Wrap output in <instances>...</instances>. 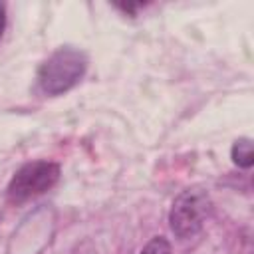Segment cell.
<instances>
[{
    "label": "cell",
    "instance_id": "3",
    "mask_svg": "<svg viewBox=\"0 0 254 254\" xmlns=\"http://www.w3.org/2000/svg\"><path fill=\"white\" fill-rule=\"evenodd\" d=\"M60 179V165L52 161H34L24 165L12 177L6 196L12 204L30 200L46 190H50Z\"/></svg>",
    "mask_w": 254,
    "mask_h": 254
},
{
    "label": "cell",
    "instance_id": "1",
    "mask_svg": "<svg viewBox=\"0 0 254 254\" xmlns=\"http://www.w3.org/2000/svg\"><path fill=\"white\" fill-rule=\"evenodd\" d=\"M87 58L75 48L56 50L38 69V85L46 95H60L71 89L83 77Z\"/></svg>",
    "mask_w": 254,
    "mask_h": 254
},
{
    "label": "cell",
    "instance_id": "2",
    "mask_svg": "<svg viewBox=\"0 0 254 254\" xmlns=\"http://www.w3.org/2000/svg\"><path fill=\"white\" fill-rule=\"evenodd\" d=\"M210 196L204 189H187L183 190L171 206L169 224L177 238H192L204 226L210 214Z\"/></svg>",
    "mask_w": 254,
    "mask_h": 254
},
{
    "label": "cell",
    "instance_id": "4",
    "mask_svg": "<svg viewBox=\"0 0 254 254\" xmlns=\"http://www.w3.org/2000/svg\"><path fill=\"white\" fill-rule=\"evenodd\" d=\"M230 157H232V163L242 167V169H248L252 167L254 163V153H252V141L248 137H242V139H236L232 149H230Z\"/></svg>",
    "mask_w": 254,
    "mask_h": 254
},
{
    "label": "cell",
    "instance_id": "6",
    "mask_svg": "<svg viewBox=\"0 0 254 254\" xmlns=\"http://www.w3.org/2000/svg\"><path fill=\"white\" fill-rule=\"evenodd\" d=\"M4 24H6V16H4V6L0 4V36H2V30H4Z\"/></svg>",
    "mask_w": 254,
    "mask_h": 254
},
{
    "label": "cell",
    "instance_id": "5",
    "mask_svg": "<svg viewBox=\"0 0 254 254\" xmlns=\"http://www.w3.org/2000/svg\"><path fill=\"white\" fill-rule=\"evenodd\" d=\"M139 254H173V252H171V244H169L167 238L155 236V238H151V240L143 246V250H141Z\"/></svg>",
    "mask_w": 254,
    "mask_h": 254
}]
</instances>
